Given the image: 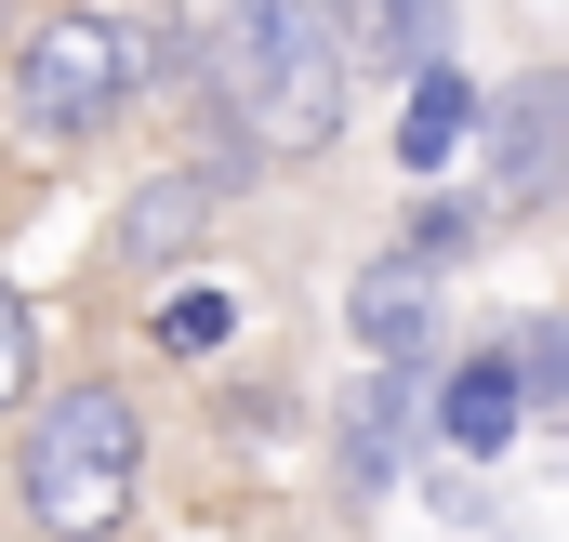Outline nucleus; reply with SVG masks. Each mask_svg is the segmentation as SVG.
<instances>
[{
    "instance_id": "39448f33",
    "label": "nucleus",
    "mask_w": 569,
    "mask_h": 542,
    "mask_svg": "<svg viewBox=\"0 0 569 542\" xmlns=\"http://www.w3.org/2000/svg\"><path fill=\"white\" fill-rule=\"evenodd\" d=\"M557 80H530V93H503V199H517V212H530V199H543V185H557Z\"/></svg>"
},
{
    "instance_id": "6e6552de",
    "label": "nucleus",
    "mask_w": 569,
    "mask_h": 542,
    "mask_svg": "<svg viewBox=\"0 0 569 542\" xmlns=\"http://www.w3.org/2000/svg\"><path fill=\"white\" fill-rule=\"evenodd\" d=\"M199 225H212V185H146V199H133V252H146V265L186 252Z\"/></svg>"
},
{
    "instance_id": "f03ea898",
    "label": "nucleus",
    "mask_w": 569,
    "mask_h": 542,
    "mask_svg": "<svg viewBox=\"0 0 569 542\" xmlns=\"http://www.w3.org/2000/svg\"><path fill=\"white\" fill-rule=\"evenodd\" d=\"M27 516L53 542H93L133 516V398L120 384H67L27 436Z\"/></svg>"
},
{
    "instance_id": "9d476101",
    "label": "nucleus",
    "mask_w": 569,
    "mask_h": 542,
    "mask_svg": "<svg viewBox=\"0 0 569 542\" xmlns=\"http://www.w3.org/2000/svg\"><path fill=\"white\" fill-rule=\"evenodd\" d=\"M226 318H239L226 291H172V304H159V344H172V358H212V344H226Z\"/></svg>"
},
{
    "instance_id": "0eeeda50",
    "label": "nucleus",
    "mask_w": 569,
    "mask_h": 542,
    "mask_svg": "<svg viewBox=\"0 0 569 542\" xmlns=\"http://www.w3.org/2000/svg\"><path fill=\"white\" fill-rule=\"evenodd\" d=\"M358 331L385 344V358H411L425 344V265H385L371 291H358Z\"/></svg>"
},
{
    "instance_id": "f257e3e1",
    "label": "nucleus",
    "mask_w": 569,
    "mask_h": 542,
    "mask_svg": "<svg viewBox=\"0 0 569 542\" xmlns=\"http://www.w3.org/2000/svg\"><path fill=\"white\" fill-rule=\"evenodd\" d=\"M212 80L239 107V133L266 159H318L345 133V40L318 0H226V40H212Z\"/></svg>"
},
{
    "instance_id": "20e7f679",
    "label": "nucleus",
    "mask_w": 569,
    "mask_h": 542,
    "mask_svg": "<svg viewBox=\"0 0 569 542\" xmlns=\"http://www.w3.org/2000/svg\"><path fill=\"white\" fill-rule=\"evenodd\" d=\"M437 436H450L463 463H490V450L517 436V371H503V358H463L450 398H437Z\"/></svg>"
},
{
    "instance_id": "9b49d317",
    "label": "nucleus",
    "mask_w": 569,
    "mask_h": 542,
    "mask_svg": "<svg viewBox=\"0 0 569 542\" xmlns=\"http://www.w3.org/2000/svg\"><path fill=\"white\" fill-rule=\"evenodd\" d=\"M557 384H569V331L530 318V344H517V398H557Z\"/></svg>"
},
{
    "instance_id": "7ed1b4c3",
    "label": "nucleus",
    "mask_w": 569,
    "mask_h": 542,
    "mask_svg": "<svg viewBox=\"0 0 569 542\" xmlns=\"http://www.w3.org/2000/svg\"><path fill=\"white\" fill-rule=\"evenodd\" d=\"M133 67H159V27H133V13H40L13 40V93L40 133H93L133 93Z\"/></svg>"
},
{
    "instance_id": "f8f14e48",
    "label": "nucleus",
    "mask_w": 569,
    "mask_h": 542,
    "mask_svg": "<svg viewBox=\"0 0 569 542\" xmlns=\"http://www.w3.org/2000/svg\"><path fill=\"white\" fill-rule=\"evenodd\" d=\"M27 398V318H13V291H0V410Z\"/></svg>"
},
{
    "instance_id": "423d86ee",
    "label": "nucleus",
    "mask_w": 569,
    "mask_h": 542,
    "mask_svg": "<svg viewBox=\"0 0 569 542\" xmlns=\"http://www.w3.org/2000/svg\"><path fill=\"white\" fill-rule=\"evenodd\" d=\"M463 120H477V93H463L450 67H425V93H411V120H398V159H411V172H437V159L463 145Z\"/></svg>"
},
{
    "instance_id": "1a4fd4ad",
    "label": "nucleus",
    "mask_w": 569,
    "mask_h": 542,
    "mask_svg": "<svg viewBox=\"0 0 569 542\" xmlns=\"http://www.w3.org/2000/svg\"><path fill=\"white\" fill-rule=\"evenodd\" d=\"M437 27H450L437 0H371V13H358V40H371V53H398V67H425V53H437Z\"/></svg>"
}]
</instances>
